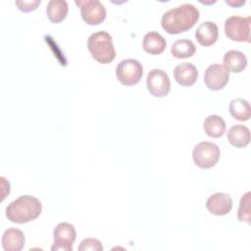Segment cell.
I'll use <instances>...</instances> for the list:
<instances>
[{
  "mask_svg": "<svg viewBox=\"0 0 251 251\" xmlns=\"http://www.w3.org/2000/svg\"><path fill=\"white\" fill-rule=\"evenodd\" d=\"M199 10L192 4H182L167 11L161 20L163 29L169 34L189 30L199 20Z\"/></svg>",
  "mask_w": 251,
  "mask_h": 251,
  "instance_id": "obj_1",
  "label": "cell"
},
{
  "mask_svg": "<svg viewBox=\"0 0 251 251\" xmlns=\"http://www.w3.org/2000/svg\"><path fill=\"white\" fill-rule=\"evenodd\" d=\"M42 211L41 202L31 195H22L12 201L6 208L7 219L16 224H25L34 221Z\"/></svg>",
  "mask_w": 251,
  "mask_h": 251,
  "instance_id": "obj_2",
  "label": "cell"
},
{
  "mask_svg": "<svg viewBox=\"0 0 251 251\" xmlns=\"http://www.w3.org/2000/svg\"><path fill=\"white\" fill-rule=\"evenodd\" d=\"M87 48L92 58L100 64H109L116 57L112 36L105 30L92 33L87 39Z\"/></svg>",
  "mask_w": 251,
  "mask_h": 251,
  "instance_id": "obj_3",
  "label": "cell"
},
{
  "mask_svg": "<svg viewBox=\"0 0 251 251\" xmlns=\"http://www.w3.org/2000/svg\"><path fill=\"white\" fill-rule=\"evenodd\" d=\"M221 156L219 146L213 142L203 141L198 143L192 151L194 164L200 169H210L214 167Z\"/></svg>",
  "mask_w": 251,
  "mask_h": 251,
  "instance_id": "obj_4",
  "label": "cell"
},
{
  "mask_svg": "<svg viewBox=\"0 0 251 251\" xmlns=\"http://www.w3.org/2000/svg\"><path fill=\"white\" fill-rule=\"evenodd\" d=\"M143 75V67L135 59H125L121 61L116 68V76L118 80L126 85L131 86L139 82Z\"/></svg>",
  "mask_w": 251,
  "mask_h": 251,
  "instance_id": "obj_5",
  "label": "cell"
},
{
  "mask_svg": "<svg viewBox=\"0 0 251 251\" xmlns=\"http://www.w3.org/2000/svg\"><path fill=\"white\" fill-rule=\"evenodd\" d=\"M251 17L231 16L225 22V33L233 41L250 42Z\"/></svg>",
  "mask_w": 251,
  "mask_h": 251,
  "instance_id": "obj_6",
  "label": "cell"
},
{
  "mask_svg": "<svg viewBox=\"0 0 251 251\" xmlns=\"http://www.w3.org/2000/svg\"><path fill=\"white\" fill-rule=\"evenodd\" d=\"M81 18L89 25H97L106 19V9L98 0H75Z\"/></svg>",
  "mask_w": 251,
  "mask_h": 251,
  "instance_id": "obj_7",
  "label": "cell"
},
{
  "mask_svg": "<svg viewBox=\"0 0 251 251\" xmlns=\"http://www.w3.org/2000/svg\"><path fill=\"white\" fill-rule=\"evenodd\" d=\"M54 243L51 247L52 251H72L73 244L76 237L75 226L70 223H60L53 231Z\"/></svg>",
  "mask_w": 251,
  "mask_h": 251,
  "instance_id": "obj_8",
  "label": "cell"
},
{
  "mask_svg": "<svg viewBox=\"0 0 251 251\" xmlns=\"http://www.w3.org/2000/svg\"><path fill=\"white\" fill-rule=\"evenodd\" d=\"M146 86L150 94L155 97L167 96L171 89L170 77L165 71L153 69L147 75Z\"/></svg>",
  "mask_w": 251,
  "mask_h": 251,
  "instance_id": "obj_9",
  "label": "cell"
},
{
  "mask_svg": "<svg viewBox=\"0 0 251 251\" xmlns=\"http://www.w3.org/2000/svg\"><path fill=\"white\" fill-rule=\"evenodd\" d=\"M229 80V73L220 64L210 65L204 75V82L211 90L223 89Z\"/></svg>",
  "mask_w": 251,
  "mask_h": 251,
  "instance_id": "obj_10",
  "label": "cell"
},
{
  "mask_svg": "<svg viewBox=\"0 0 251 251\" xmlns=\"http://www.w3.org/2000/svg\"><path fill=\"white\" fill-rule=\"evenodd\" d=\"M206 208L213 215L225 216L231 211L232 199L226 193L217 192L207 199Z\"/></svg>",
  "mask_w": 251,
  "mask_h": 251,
  "instance_id": "obj_11",
  "label": "cell"
},
{
  "mask_svg": "<svg viewBox=\"0 0 251 251\" xmlns=\"http://www.w3.org/2000/svg\"><path fill=\"white\" fill-rule=\"evenodd\" d=\"M174 77L176 81L182 86L193 85L198 77L197 68L190 63H181L176 66L174 70Z\"/></svg>",
  "mask_w": 251,
  "mask_h": 251,
  "instance_id": "obj_12",
  "label": "cell"
},
{
  "mask_svg": "<svg viewBox=\"0 0 251 251\" xmlns=\"http://www.w3.org/2000/svg\"><path fill=\"white\" fill-rule=\"evenodd\" d=\"M195 37L202 46L213 45L218 40L219 27L214 22H204L197 27Z\"/></svg>",
  "mask_w": 251,
  "mask_h": 251,
  "instance_id": "obj_13",
  "label": "cell"
},
{
  "mask_svg": "<svg viewBox=\"0 0 251 251\" xmlns=\"http://www.w3.org/2000/svg\"><path fill=\"white\" fill-rule=\"evenodd\" d=\"M25 242V234L18 228H8L2 234L1 243L5 251H20L24 248Z\"/></svg>",
  "mask_w": 251,
  "mask_h": 251,
  "instance_id": "obj_14",
  "label": "cell"
},
{
  "mask_svg": "<svg viewBox=\"0 0 251 251\" xmlns=\"http://www.w3.org/2000/svg\"><path fill=\"white\" fill-rule=\"evenodd\" d=\"M224 68L229 73H241L247 66L246 56L237 50L227 51L223 58Z\"/></svg>",
  "mask_w": 251,
  "mask_h": 251,
  "instance_id": "obj_15",
  "label": "cell"
},
{
  "mask_svg": "<svg viewBox=\"0 0 251 251\" xmlns=\"http://www.w3.org/2000/svg\"><path fill=\"white\" fill-rule=\"evenodd\" d=\"M142 46L146 53L151 55H159L165 51L167 41L159 32L149 31L143 37Z\"/></svg>",
  "mask_w": 251,
  "mask_h": 251,
  "instance_id": "obj_16",
  "label": "cell"
},
{
  "mask_svg": "<svg viewBox=\"0 0 251 251\" xmlns=\"http://www.w3.org/2000/svg\"><path fill=\"white\" fill-rule=\"evenodd\" d=\"M226 137L232 146L243 148L250 142V130L243 125H234L227 130Z\"/></svg>",
  "mask_w": 251,
  "mask_h": 251,
  "instance_id": "obj_17",
  "label": "cell"
},
{
  "mask_svg": "<svg viewBox=\"0 0 251 251\" xmlns=\"http://www.w3.org/2000/svg\"><path fill=\"white\" fill-rule=\"evenodd\" d=\"M68 3L65 0H50L46 7L47 17L53 24L63 22L68 15Z\"/></svg>",
  "mask_w": 251,
  "mask_h": 251,
  "instance_id": "obj_18",
  "label": "cell"
},
{
  "mask_svg": "<svg viewBox=\"0 0 251 251\" xmlns=\"http://www.w3.org/2000/svg\"><path fill=\"white\" fill-rule=\"evenodd\" d=\"M203 127L208 136L218 138L223 136V134L226 131V122L221 116L210 115L205 119Z\"/></svg>",
  "mask_w": 251,
  "mask_h": 251,
  "instance_id": "obj_19",
  "label": "cell"
},
{
  "mask_svg": "<svg viewBox=\"0 0 251 251\" xmlns=\"http://www.w3.org/2000/svg\"><path fill=\"white\" fill-rule=\"evenodd\" d=\"M228 110L230 115L237 121L245 122L250 119L251 108L249 102L243 98H235L231 100Z\"/></svg>",
  "mask_w": 251,
  "mask_h": 251,
  "instance_id": "obj_20",
  "label": "cell"
},
{
  "mask_svg": "<svg viewBox=\"0 0 251 251\" xmlns=\"http://www.w3.org/2000/svg\"><path fill=\"white\" fill-rule=\"evenodd\" d=\"M196 51L194 43L186 38H181L172 44L171 53L175 58L185 59L192 57Z\"/></svg>",
  "mask_w": 251,
  "mask_h": 251,
  "instance_id": "obj_21",
  "label": "cell"
},
{
  "mask_svg": "<svg viewBox=\"0 0 251 251\" xmlns=\"http://www.w3.org/2000/svg\"><path fill=\"white\" fill-rule=\"evenodd\" d=\"M250 198L251 193L248 191L244 195H242L239 203L238 208V220L240 222H245L247 224H250L251 220V214H250Z\"/></svg>",
  "mask_w": 251,
  "mask_h": 251,
  "instance_id": "obj_22",
  "label": "cell"
},
{
  "mask_svg": "<svg viewBox=\"0 0 251 251\" xmlns=\"http://www.w3.org/2000/svg\"><path fill=\"white\" fill-rule=\"evenodd\" d=\"M79 251H86V250H92V251H102L103 246L101 242L98 239L95 238H85L83 239L79 246H78Z\"/></svg>",
  "mask_w": 251,
  "mask_h": 251,
  "instance_id": "obj_23",
  "label": "cell"
},
{
  "mask_svg": "<svg viewBox=\"0 0 251 251\" xmlns=\"http://www.w3.org/2000/svg\"><path fill=\"white\" fill-rule=\"evenodd\" d=\"M41 1L40 0H29V1H16L15 5L18 7V9L22 12L27 13V12H31L34 11L39 5H40Z\"/></svg>",
  "mask_w": 251,
  "mask_h": 251,
  "instance_id": "obj_24",
  "label": "cell"
},
{
  "mask_svg": "<svg viewBox=\"0 0 251 251\" xmlns=\"http://www.w3.org/2000/svg\"><path fill=\"white\" fill-rule=\"evenodd\" d=\"M226 4L231 6V7H240L245 4V1H230V0H226Z\"/></svg>",
  "mask_w": 251,
  "mask_h": 251,
  "instance_id": "obj_25",
  "label": "cell"
}]
</instances>
